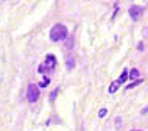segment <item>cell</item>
<instances>
[{"label":"cell","instance_id":"6da1fadb","mask_svg":"<svg viewBox=\"0 0 148 131\" xmlns=\"http://www.w3.org/2000/svg\"><path fill=\"white\" fill-rule=\"evenodd\" d=\"M66 38H67V28H66V25H62V23H56V25L50 30V39H51V42L64 41Z\"/></svg>","mask_w":148,"mask_h":131},{"label":"cell","instance_id":"7a4b0ae2","mask_svg":"<svg viewBox=\"0 0 148 131\" xmlns=\"http://www.w3.org/2000/svg\"><path fill=\"white\" fill-rule=\"evenodd\" d=\"M27 98H28L30 103H36L39 98V86L36 84H28V89H27Z\"/></svg>","mask_w":148,"mask_h":131},{"label":"cell","instance_id":"3957f363","mask_svg":"<svg viewBox=\"0 0 148 131\" xmlns=\"http://www.w3.org/2000/svg\"><path fill=\"white\" fill-rule=\"evenodd\" d=\"M143 6H139V5H133L130 8V16H131V19L133 21H139V19L142 17V14H143Z\"/></svg>","mask_w":148,"mask_h":131},{"label":"cell","instance_id":"277c9868","mask_svg":"<svg viewBox=\"0 0 148 131\" xmlns=\"http://www.w3.org/2000/svg\"><path fill=\"white\" fill-rule=\"evenodd\" d=\"M45 67H49V70H53L55 66H56V59H55L53 55H47V59H45Z\"/></svg>","mask_w":148,"mask_h":131},{"label":"cell","instance_id":"5b68a950","mask_svg":"<svg viewBox=\"0 0 148 131\" xmlns=\"http://www.w3.org/2000/svg\"><path fill=\"white\" fill-rule=\"evenodd\" d=\"M120 86H122V83H120L119 80H115V81H112L109 84V89H108V91H109V94H114V92H117V89Z\"/></svg>","mask_w":148,"mask_h":131},{"label":"cell","instance_id":"8992f818","mask_svg":"<svg viewBox=\"0 0 148 131\" xmlns=\"http://www.w3.org/2000/svg\"><path fill=\"white\" fill-rule=\"evenodd\" d=\"M139 75H140V73H139V70L136 69V67H133V69L130 70V78H131V80H134V78H139Z\"/></svg>","mask_w":148,"mask_h":131},{"label":"cell","instance_id":"52a82bcc","mask_svg":"<svg viewBox=\"0 0 148 131\" xmlns=\"http://www.w3.org/2000/svg\"><path fill=\"white\" fill-rule=\"evenodd\" d=\"M128 80V70L125 69V70H123V72H122V75H120V77H119V81L120 83H122V84H123V83H125Z\"/></svg>","mask_w":148,"mask_h":131},{"label":"cell","instance_id":"ba28073f","mask_svg":"<svg viewBox=\"0 0 148 131\" xmlns=\"http://www.w3.org/2000/svg\"><path fill=\"white\" fill-rule=\"evenodd\" d=\"M140 83H142V80H137V81L131 83V84H128V86H126V91H131V89H133V87H136L137 84H140Z\"/></svg>","mask_w":148,"mask_h":131},{"label":"cell","instance_id":"9c48e42d","mask_svg":"<svg viewBox=\"0 0 148 131\" xmlns=\"http://www.w3.org/2000/svg\"><path fill=\"white\" fill-rule=\"evenodd\" d=\"M58 92H59V89H55L53 92L50 94V102H51V103L55 102V98H56V95H58Z\"/></svg>","mask_w":148,"mask_h":131},{"label":"cell","instance_id":"30bf717a","mask_svg":"<svg viewBox=\"0 0 148 131\" xmlns=\"http://www.w3.org/2000/svg\"><path fill=\"white\" fill-rule=\"evenodd\" d=\"M67 69H69V70L73 69V59H70V58L67 59Z\"/></svg>","mask_w":148,"mask_h":131},{"label":"cell","instance_id":"8fae6325","mask_svg":"<svg viewBox=\"0 0 148 131\" xmlns=\"http://www.w3.org/2000/svg\"><path fill=\"white\" fill-rule=\"evenodd\" d=\"M106 112H108V111H106L105 108H103V109H100V112H98V117H100V119H103V117L106 116Z\"/></svg>","mask_w":148,"mask_h":131},{"label":"cell","instance_id":"7c38bea8","mask_svg":"<svg viewBox=\"0 0 148 131\" xmlns=\"http://www.w3.org/2000/svg\"><path fill=\"white\" fill-rule=\"evenodd\" d=\"M49 83H50V80H49V78H47V80H44V81L41 83V84H39V87H45L47 84H49Z\"/></svg>","mask_w":148,"mask_h":131},{"label":"cell","instance_id":"4fadbf2b","mask_svg":"<svg viewBox=\"0 0 148 131\" xmlns=\"http://www.w3.org/2000/svg\"><path fill=\"white\" fill-rule=\"evenodd\" d=\"M115 126H117V128H119V126H120V119H119V117L115 119Z\"/></svg>","mask_w":148,"mask_h":131},{"label":"cell","instance_id":"5bb4252c","mask_svg":"<svg viewBox=\"0 0 148 131\" xmlns=\"http://www.w3.org/2000/svg\"><path fill=\"white\" fill-rule=\"evenodd\" d=\"M147 112H148V106H147V108H143V109H142V114H147Z\"/></svg>","mask_w":148,"mask_h":131},{"label":"cell","instance_id":"9a60e30c","mask_svg":"<svg viewBox=\"0 0 148 131\" xmlns=\"http://www.w3.org/2000/svg\"><path fill=\"white\" fill-rule=\"evenodd\" d=\"M131 131H140V130H131Z\"/></svg>","mask_w":148,"mask_h":131}]
</instances>
